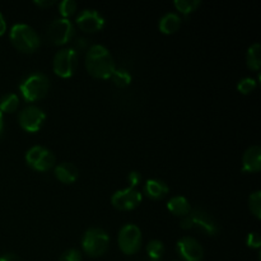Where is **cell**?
I'll return each mask as SVG.
<instances>
[{
    "instance_id": "obj_1",
    "label": "cell",
    "mask_w": 261,
    "mask_h": 261,
    "mask_svg": "<svg viewBox=\"0 0 261 261\" xmlns=\"http://www.w3.org/2000/svg\"><path fill=\"white\" fill-rule=\"evenodd\" d=\"M86 68L91 75L99 79H107L111 78L116 66L109 48L103 45H92L87 51Z\"/></svg>"
},
{
    "instance_id": "obj_2",
    "label": "cell",
    "mask_w": 261,
    "mask_h": 261,
    "mask_svg": "<svg viewBox=\"0 0 261 261\" xmlns=\"http://www.w3.org/2000/svg\"><path fill=\"white\" fill-rule=\"evenodd\" d=\"M9 36L13 45L23 53H33L41 43L38 33L25 23H17L13 25Z\"/></svg>"
},
{
    "instance_id": "obj_3",
    "label": "cell",
    "mask_w": 261,
    "mask_h": 261,
    "mask_svg": "<svg viewBox=\"0 0 261 261\" xmlns=\"http://www.w3.org/2000/svg\"><path fill=\"white\" fill-rule=\"evenodd\" d=\"M48 88H50V81L43 73L30 74L19 86L23 98L30 102L43 98L47 94Z\"/></svg>"
},
{
    "instance_id": "obj_4",
    "label": "cell",
    "mask_w": 261,
    "mask_h": 261,
    "mask_svg": "<svg viewBox=\"0 0 261 261\" xmlns=\"http://www.w3.org/2000/svg\"><path fill=\"white\" fill-rule=\"evenodd\" d=\"M180 226L184 229H200L201 232L209 234V236H214L218 232V226H217L213 217L201 208L191 209L190 213L184 217Z\"/></svg>"
},
{
    "instance_id": "obj_5",
    "label": "cell",
    "mask_w": 261,
    "mask_h": 261,
    "mask_svg": "<svg viewBox=\"0 0 261 261\" xmlns=\"http://www.w3.org/2000/svg\"><path fill=\"white\" fill-rule=\"evenodd\" d=\"M109 244L110 237L107 232L102 228H97V227L87 229L82 239V247L86 254L92 257L102 256L109 249Z\"/></svg>"
},
{
    "instance_id": "obj_6",
    "label": "cell",
    "mask_w": 261,
    "mask_h": 261,
    "mask_svg": "<svg viewBox=\"0 0 261 261\" xmlns=\"http://www.w3.org/2000/svg\"><path fill=\"white\" fill-rule=\"evenodd\" d=\"M78 65V54L73 47L61 48L54 56V71L61 78L73 75Z\"/></svg>"
},
{
    "instance_id": "obj_7",
    "label": "cell",
    "mask_w": 261,
    "mask_h": 261,
    "mask_svg": "<svg viewBox=\"0 0 261 261\" xmlns=\"http://www.w3.org/2000/svg\"><path fill=\"white\" fill-rule=\"evenodd\" d=\"M119 246L126 255H133L139 251L142 245V231L138 226L127 223L121 227L119 232Z\"/></svg>"
},
{
    "instance_id": "obj_8",
    "label": "cell",
    "mask_w": 261,
    "mask_h": 261,
    "mask_svg": "<svg viewBox=\"0 0 261 261\" xmlns=\"http://www.w3.org/2000/svg\"><path fill=\"white\" fill-rule=\"evenodd\" d=\"M28 166L37 171H47L55 165V155L50 149L41 145H33L25 153Z\"/></svg>"
},
{
    "instance_id": "obj_9",
    "label": "cell",
    "mask_w": 261,
    "mask_h": 261,
    "mask_svg": "<svg viewBox=\"0 0 261 261\" xmlns=\"http://www.w3.org/2000/svg\"><path fill=\"white\" fill-rule=\"evenodd\" d=\"M74 35V25L68 18H58L47 27V37L54 45H64L71 40Z\"/></svg>"
},
{
    "instance_id": "obj_10",
    "label": "cell",
    "mask_w": 261,
    "mask_h": 261,
    "mask_svg": "<svg viewBox=\"0 0 261 261\" xmlns=\"http://www.w3.org/2000/svg\"><path fill=\"white\" fill-rule=\"evenodd\" d=\"M45 119V112H43L40 107L33 106V105L24 107V109L19 112V116H18L20 126H22L25 132L30 133L38 132V130L41 129V126H42Z\"/></svg>"
},
{
    "instance_id": "obj_11",
    "label": "cell",
    "mask_w": 261,
    "mask_h": 261,
    "mask_svg": "<svg viewBox=\"0 0 261 261\" xmlns=\"http://www.w3.org/2000/svg\"><path fill=\"white\" fill-rule=\"evenodd\" d=\"M142 201V194L135 188H126L122 190H117L111 198V203L115 208L120 211H130L139 205Z\"/></svg>"
},
{
    "instance_id": "obj_12",
    "label": "cell",
    "mask_w": 261,
    "mask_h": 261,
    "mask_svg": "<svg viewBox=\"0 0 261 261\" xmlns=\"http://www.w3.org/2000/svg\"><path fill=\"white\" fill-rule=\"evenodd\" d=\"M177 252L185 261H203L204 249L198 240L185 236L177 241Z\"/></svg>"
},
{
    "instance_id": "obj_13",
    "label": "cell",
    "mask_w": 261,
    "mask_h": 261,
    "mask_svg": "<svg viewBox=\"0 0 261 261\" xmlns=\"http://www.w3.org/2000/svg\"><path fill=\"white\" fill-rule=\"evenodd\" d=\"M75 20L78 27L86 32H96L102 30L105 25V18L94 9H83Z\"/></svg>"
},
{
    "instance_id": "obj_14",
    "label": "cell",
    "mask_w": 261,
    "mask_h": 261,
    "mask_svg": "<svg viewBox=\"0 0 261 261\" xmlns=\"http://www.w3.org/2000/svg\"><path fill=\"white\" fill-rule=\"evenodd\" d=\"M261 168V148L251 145L247 148L242 157V170L247 172H257Z\"/></svg>"
},
{
    "instance_id": "obj_15",
    "label": "cell",
    "mask_w": 261,
    "mask_h": 261,
    "mask_svg": "<svg viewBox=\"0 0 261 261\" xmlns=\"http://www.w3.org/2000/svg\"><path fill=\"white\" fill-rule=\"evenodd\" d=\"M55 176L64 184H71L78 178L79 171L75 165L70 162H61L55 167Z\"/></svg>"
},
{
    "instance_id": "obj_16",
    "label": "cell",
    "mask_w": 261,
    "mask_h": 261,
    "mask_svg": "<svg viewBox=\"0 0 261 261\" xmlns=\"http://www.w3.org/2000/svg\"><path fill=\"white\" fill-rule=\"evenodd\" d=\"M144 191L149 198L161 199L168 193V186L165 181L158 180V178H150L145 182Z\"/></svg>"
},
{
    "instance_id": "obj_17",
    "label": "cell",
    "mask_w": 261,
    "mask_h": 261,
    "mask_svg": "<svg viewBox=\"0 0 261 261\" xmlns=\"http://www.w3.org/2000/svg\"><path fill=\"white\" fill-rule=\"evenodd\" d=\"M180 25H181L180 15L172 12L166 13V14L160 19V23H158L160 31L161 32L166 33V35H170V33L176 32V31L180 28Z\"/></svg>"
},
{
    "instance_id": "obj_18",
    "label": "cell",
    "mask_w": 261,
    "mask_h": 261,
    "mask_svg": "<svg viewBox=\"0 0 261 261\" xmlns=\"http://www.w3.org/2000/svg\"><path fill=\"white\" fill-rule=\"evenodd\" d=\"M167 208L171 213H173L175 216H181V217L188 216L191 211L190 203L188 201V199H186L185 196H181V195L171 198L167 203Z\"/></svg>"
},
{
    "instance_id": "obj_19",
    "label": "cell",
    "mask_w": 261,
    "mask_h": 261,
    "mask_svg": "<svg viewBox=\"0 0 261 261\" xmlns=\"http://www.w3.org/2000/svg\"><path fill=\"white\" fill-rule=\"evenodd\" d=\"M247 66L252 70H259L261 66V46L260 43H254L249 47L246 55Z\"/></svg>"
},
{
    "instance_id": "obj_20",
    "label": "cell",
    "mask_w": 261,
    "mask_h": 261,
    "mask_svg": "<svg viewBox=\"0 0 261 261\" xmlns=\"http://www.w3.org/2000/svg\"><path fill=\"white\" fill-rule=\"evenodd\" d=\"M147 254L150 261H161L165 254V245L160 240H152L147 245Z\"/></svg>"
},
{
    "instance_id": "obj_21",
    "label": "cell",
    "mask_w": 261,
    "mask_h": 261,
    "mask_svg": "<svg viewBox=\"0 0 261 261\" xmlns=\"http://www.w3.org/2000/svg\"><path fill=\"white\" fill-rule=\"evenodd\" d=\"M18 106H19V97L15 93L4 94L0 101V111L2 112H14Z\"/></svg>"
},
{
    "instance_id": "obj_22",
    "label": "cell",
    "mask_w": 261,
    "mask_h": 261,
    "mask_svg": "<svg viewBox=\"0 0 261 261\" xmlns=\"http://www.w3.org/2000/svg\"><path fill=\"white\" fill-rule=\"evenodd\" d=\"M111 78L112 81H114L115 86L120 87V88L127 87L130 83H132V75H130L129 71L125 70V69H115Z\"/></svg>"
},
{
    "instance_id": "obj_23",
    "label": "cell",
    "mask_w": 261,
    "mask_h": 261,
    "mask_svg": "<svg viewBox=\"0 0 261 261\" xmlns=\"http://www.w3.org/2000/svg\"><path fill=\"white\" fill-rule=\"evenodd\" d=\"M173 4H175L176 9H177L178 12L188 15L190 14L191 12H194V10L200 5V0H176Z\"/></svg>"
},
{
    "instance_id": "obj_24",
    "label": "cell",
    "mask_w": 261,
    "mask_h": 261,
    "mask_svg": "<svg viewBox=\"0 0 261 261\" xmlns=\"http://www.w3.org/2000/svg\"><path fill=\"white\" fill-rule=\"evenodd\" d=\"M249 206L256 218H261V191L256 190L249 198Z\"/></svg>"
},
{
    "instance_id": "obj_25",
    "label": "cell",
    "mask_w": 261,
    "mask_h": 261,
    "mask_svg": "<svg viewBox=\"0 0 261 261\" xmlns=\"http://www.w3.org/2000/svg\"><path fill=\"white\" fill-rule=\"evenodd\" d=\"M256 84H257L256 79L251 78V76H246V78H242L241 81L239 82V84H237V89H239L242 94H249L256 88Z\"/></svg>"
},
{
    "instance_id": "obj_26",
    "label": "cell",
    "mask_w": 261,
    "mask_h": 261,
    "mask_svg": "<svg viewBox=\"0 0 261 261\" xmlns=\"http://www.w3.org/2000/svg\"><path fill=\"white\" fill-rule=\"evenodd\" d=\"M59 10L64 18H68L76 10V3L74 0H63L59 3Z\"/></svg>"
},
{
    "instance_id": "obj_27",
    "label": "cell",
    "mask_w": 261,
    "mask_h": 261,
    "mask_svg": "<svg viewBox=\"0 0 261 261\" xmlns=\"http://www.w3.org/2000/svg\"><path fill=\"white\" fill-rule=\"evenodd\" d=\"M59 261H82V254L76 249H69L61 254Z\"/></svg>"
},
{
    "instance_id": "obj_28",
    "label": "cell",
    "mask_w": 261,
    "mask_h": 261,
    "mask_svg": "<svg viewBox=\"0 0 261 261\" xmlns=\"http://www.w3.org/2000/svg\"><path fill=\"white\" fill-rule=\"evenodd\" d=\"M247 246L252 247V249H259L261 246V239H260V234L257 233V232H251V233H249V236H247Z\"/></svg>"
},
{
    "instance_id": "obj_29",
    "label": "cell",
    "mask_w": 261,
    "mask_h": 261,
    "mask_svg": "<svg viewBox=\"0 0 261 261\" xmlns=\"http://www.w3.org/2000/svg\"><path fill=\"white\" fill-rule=\"evenodd\" d=\"M140 180H142V176H140V173L137 172V171H133V172H130L129 176H127V181L130 182V188H135V186L140 182Z\"/></svg>"
},
{
    "instance_id": "obj_30",
    "label": "cell",
    "mask_w": 261,
    "mask_h": 261,
    "mask_svg": "<svg viewBox=\"0 0 261 261\" xmlns=\"http://www.w3.org/2000/svg\"><path fill=\"white\" fill-rule=\"evenodd\" d=\"M0 261H22L19 259V256H17L15 254H4L0 256Z\"/></svg>"
},
{
    "instance_id": "obj_31",
    "label": "cell",
    "mask_w": 261,
    "mask_h": 261,
    "mask_svg": "<svg viewBox=\"0 0 261 261\" xmlns=\"http://www.w3.org/2000/svg\"><path fill=\"white\" fill-rule=\"evenodd\" d=\"M54 3H55L54 0H36L35 4L38 5V7H50Z\"/></svg>"
},
{
    "instance_id": "obj_32",
    "label": "cell",
    "mask_w": 261,
    "mask_h": 261,
    "mask_svg": "<svg viewBox=\"0 0 261 261\" xmlns=\"http://www.w3.org/2000/svg\"><path fill=\"white\" fill-rule=\"evenodd\" d=\"M5 30H7V23H5V19L4 17H3L2 12H0V36L5 32Z\"/></svg>"
},
{
    "instance_id": "obj_33",
    "label": "cell",
    "mask_w": 261,
    "mask_h": 261,
    "mask_svg": "<svg viewBox=\"0 0 261 261\" xmlns=\"http://www.w3.org/2000/svg\"><path fill=\"white\" fill-rule=\"evenodd\" d=\"M3 129H4V119H3V112L0 111V134L3 133Z\"/></svg>"
}]
</instances>
